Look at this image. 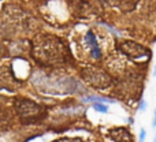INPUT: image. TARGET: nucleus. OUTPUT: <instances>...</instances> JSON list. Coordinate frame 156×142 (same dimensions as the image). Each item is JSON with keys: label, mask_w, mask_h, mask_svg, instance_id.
Wrapping results in <instances>:
<instances>
[{"label": "nucleus", "mask_w": 156, "mask_h": 142, "mask_svg": "<svg viewBox=\"0 0 156 142\" xmlns=\"http://www.w3.org/2000/svg\"><path fill=\"white\" fill-rule=\"evenodd\" d=\"M152 127L156 129V109H154V115H152Z\"/></svg>", "instance_id": "obj_17"}, {"label": "nucleus", "mask_w": 156, "mask_h": 142, "mask_svg": "<svg viewBox=\"0 0 156 142\" xmlns=\"http://www.w3.org/2000/svg\"><path fill=\"white\" fill-rule=\"evenodd\" d=\"M3 52H4V47H3V44L0 43V56L3 55Z\"/></svg>", "instance_id": "obj_18"}, {"label": "nucleus", "mask_w": 156, "mask_h": 142, "mask_svg": "<svg viewBox=\"0 0 156 142\" xmlns=\"http://www.w3.org/2000/svg\"><path fill=\"white\" fill-rule=\"evenodd\" d=\"M147 140V130L144 129H140V134H138V142H145Z\"/></svg>", "instance_id": "obj_16"}, {"label": "nucleus", "mask_w": 156, "mask_h": 142, "mask_svg": "<svg viewBox=\"0 0 156 142\" xmlns=\"http://www.w3.org/2000/svg\"><path fill=\"white\" fill-rule=\"evenodd\" d=\"M2 99H3V97H0V100H2Z\"/></svg>", "instance_id": "obj_22"}, {"label": "nucleus", "mask_w": 156, "mask_h": 142, "mask_svg": "<svg viewBox=\"0 0 156 142\" xmlns=\"http://www.w3.org/2000/svg\"><path fill=\"white\" fill-rule=\"evenodd\" d=\"M103 2L122 12H130L138 4V0H103Z\"/></svg>", "instance_id": "obj_10"}, {"label": "nucleus", "mask_w": 156, "mask_h": 142, "mask_svg": "<svg viewBox=\"0 0 156 142\" xmlns=\"http://www.w3.org/2000/svg\"><path fill=\"white\" fill-rule=\"evenodd\" d=\"M30 56L41 68H65L74 64L69 44L59 36L40 33L30 41Z\"/></svg>", "instance_id": "obj_1"}, {"label": "nucleus", "mask_w": 156, "mask_h": 142, "mask_svg": "<svg viewBox=\"0 0 156 142\" xmlns=\"http://www.w3.org/2000/svg\"><path fill=\"white\" fill-rule=\"evenodd\" d=\"M7 99L0 100V133H7L14 129L15 123L18 122L12 108V101L11 105L5 101Z\"/></svg>", "instance_id": "obj_8"}, {"label": "nucleus", "mask_w": 156, "mask_h": 142, "mask_svg": "<svg viewBox=\"0 0 156 142\" xmlns=\"http://www.w3.org/2000/svg\"><path fill=\"white\" fill-rule=\"evenodd\" d=\"M154 77H156V64H155V68H154Z\"/></svg>", "instance_id": "obj_20"}, {"label": "nucleus", "mask_w": 156, "mask_h": 142, "mask_svg": "<svg viewBox=\"0 0 156 142\" xmlns=\"http://www.w3.org/2000/svg\"><path fill=\"white\" fill-rule=\"evenodd\" d=\"M115 49L119 51L125 57L130 60L137 67H144L149 63L152 57V51L147 45L133 40H119L115 45ZM145 68V67H144Z\"/></svg>", "instance_id": "obj_5"}, {"label": "nucleus", "mask_w": 156, "mask_h": 142, "mask_svg": "<svg viewBox=\"0 0 156 142\" xmlns=\"http://www.w3.org/2000/svg\"><path fill=\"white\" fill-rule=\"evenodd\" d=\"M81 101L82 102H90V104H93V102H103V104H115V100L112 99H107V97H103V96H96V94H83L82 97H81Z\"/></svg>", "instance_id": "obj_12"}, {"label": "nucleus", "mask_w": 156, "mask_h": 142, "mask_svg": "<svg viewBox=\"0 0 156 142\" xmlns=\"http://www.w3.org/2000/svg\"><path fill=\"white\" fill-rule=\"evenodd\" d=\"M33 88L48 94H86V86L62 68H37L30 75Z\"/></svg>", "instance_id": "obj_2"}, {"label": "nucleus", "mask_w": 156, "mask_h": 142, "mask_svg": "<svg viewBox=\"0 0 156 142\" xmlns=\"http://www.w3.org/2000/svg\"><path fill=\"white\" fill-rule=\"evenodd\" d=\"M23 85L25 82H21L15 78L11 68V63L0 62V90L15 92Z\"/></svg>", "instance_id": "obj_7"}, {"label": "nucleus", "mask_w": 156, "mask_h": 142, "mask_svg": "<svg viewBox=\"0 0 156 142\" xmlns=\"http://www.w3.org/2000/svg\"><path fill=\"white\" fill-rule=\"evenodd\" d=\"M154 142H156V133H155V138H154Z\"/></svg>", "instance_id": "obj_21"}, {"label": "nucleus", "mask_w": 156, "mask_h": 142, "mask_svg": "<svg viewBox=\"0 0 156 142\" xmlns=\"http://www.w3.org/2000/svg\"><path fill=\"white\" fill-rule=\"evenodd\" d=\"M52 142H82V140H81V138H76V137H63V138L55 140Z\"/></svg>", "instance_id": "obj_14"}, {"label": "nucleus", "mask_w": 156, "mask_h": 142, "mask_svg": "<svg viewBox=\"0 0 156 142\" xmlns=\"http://www.w3.org/2000/svg\"><path fill=\"white\" fill-rule=\"evenodd\" d=\"M108 137L112 142H134L132 133L125 127H114L108 131Z\"/></svg>", "instance_id": "obj_9"}, {"label": "nucleus", "mask_w": 156, "mask_h": 142, "mask_svg": "<svg viewBox=\"0 0 156 142\" xmlns=\"http://www.w3.org/2000/svg\"><path fill=\"white\" fill-rule=\"evenodd\" d=\"M77 47L80 49V55L83 59L90 60V62H101L104 59L100 41L97 38L96 33L92 29H86L82 33V36L78 40Z\"/></svg>", "instance_id": "obj_6"}, {"label": "nucleus", "mask_w": 156, "mask_h": 142, "mask_svg": "<svg viewBox=\"0 0 156 142\" xmlns=\"http://www.w3.org/2000/svg\"><path fill=\"white\" fill-rule=\"evenodd\" d=\"M70 8L77 15H85L90 10V4L88 0H69Z\"/></svg>", "instance_id": "obj_11"}, {"label": "nucleus", "mask_w": 156, "mask_h": 142, "mask_svg": "<svg viewBox=\"0 0 156 142\" xmlns=\"http://www.w3.org/2000/svg\"><path fill=\"white\" fill-rule=\"evenodd\" d=\"M80 78L86 86L99 92L112 90L116 79L110 74V71L97 64H85L78 70Z\"/></svg>", "instance_id": "obj_4"}, {"label": "nucleus", "mask_w": 156, "mask_h": 142, "mask_svg": "<svg viewBox=\"0 0 156 142\" xmlns=\"http://www.w3.org/2000/svg\"><path fill=\"white\" fill-rule=\"evenodd\" d=\"M92 108H93L96 112L108 113V107H107V104H103V102H93V104H92Z\"/></svg>", "instance_id": "obj_13"}, {"label": "nucleus", "mask_w": 156, "mask_h": 142, "mask_svg": "<svg viewBox=\"0 0 156 142\" xmlns=\"http://www.w3.org/2000/svg\"><path fill=\"white\" fill-rule=\"evenodd\" d=\"M129 123L130 124H134V118H129Z\"/></svg>", "instance_id": "obj_19"}, {"label": "nucleus", "mask_w": 156, "mask_h": 142, "mask_svg": "<svg viewBox=\"0 0 156 142\" xmlns=\"http://www.w3.org/2000/svg\"><path fill=\"white\" fill-rule=\"evenodd\" d=\"M12 108L18 122L23 126H33L48 118V109L40 102L23 96H16L12 99Z\"/></svg>", "instance_id": "obj_3"}, {"label": "nucleus", "mask_w": 156, "mask_h": 142, "mask_svg": "<svg viewBox=\"0 0 156 142\" xmlns=\"http://www.w3.org/2000/svg\"><path fill=\"white\" fill-rule=\"evenodd\" d=\"M147 108H148V102H147V100L141 99L140 101H138V112H145Z\"/></svg>", "instance_id": "obj_15"}]
</instances>
